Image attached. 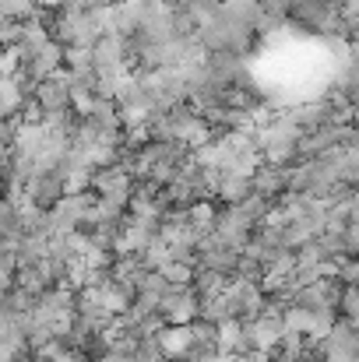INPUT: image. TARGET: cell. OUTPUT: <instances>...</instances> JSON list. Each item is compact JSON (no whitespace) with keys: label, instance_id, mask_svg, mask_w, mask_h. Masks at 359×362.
<instances>
[{"label":"cell","instance_id":"1","mask_svg":"<svg viewBox=\"0 0 359 362\" xmlns=\"http://www.w3.org/2000/svg\"><path fill=\"white\" fill-rule=\"evenodd\" d=\"M226 299H229V313L233 320H257L264 313V288L261 281H246V278H233L226 285Z\"/></svg>","mask_w":359,"mask_h":362},{"label":"cell","instance_id":"2","mask_svg":"<svg viewBox=\"0 0 359 362\" xmlns=\"http://www.w3.org/2000/svg\"><path fill=\"white\" fill-rule=\"evenodd\" d=\"M257 229H261V226H253L239 204H222V208H219L215 233L229 243V246H237L239 253H243V246H246V243L253 240V233H257Z\"/></svg>","mask_w":359,"mask_h":362},{"label":"cell","instance_id":"3","mask_svg":"<svg viewBox=\"0 0 359 362\" xmlns=\"http://www.w3.org/2000/svg\"><path fill=\"white\" fill-rule=\"evenodd\" d=\"M35 103L42 106V113L50 117V113H64V110H71V81H67V67H60V71H53L50 78H42L39 85H35Z\"/></svg>","mask_w":359,"mask_h":362},{"label":"cell","instance_id":"4","mask_svg":"<svg viewBox=\"0 0 359 362\" xmlns=\"http://www.w3.org/2000/svg\"><path fill=\"white\" fill-rule=\"evenodd\" d=\"M289 173H292V165H275V162H261L257 169H253V194L257 197H264V201H282L285 194H289Z\"/></svg>","mask_w":359,"mask_h":362},{"label":"cell","instance_id":"5","mask_svg":"<svg viewBox=\"0 0 359 362\" xmlns=\"http://www.w3.org/2000/svg\"><path fill=\"white\" fill-rule=\"evenodd\" d=\"M250 194H253V180L250 176H239V173H222L219 176V187H215V201L219 204H243Z\"/></svg>","mask_w":359,"mask_h":362},{"label":"cell","instance_id":"6","mask_svg":"<svg viewBox=\"0 0 359 362\" xmlns=\"http://www.w3.org/2000/svg\"><path fill=\"white\" fill-rule=\"evenodd\" d=\"M159 341H162L166 356H183V352L194 345V338H190V324H166V327L159 331Z\"/></svg>","mask_w":359,"mask_h":362},{"label":"cell","instance_id":"7","mask_svg":"<svg viewBox=\"0 0 359 362\" xmlns=\"http://www.w3.org/2000/svg\"><path fill=\"white\" fill-rule=\"evenodd\" d=\"M229 285V278H222L219 271H212L208 264H194V271H190V288L198 292V296H208V292H222Z\"/></svg>","mask_w":359,"mask_h":362},{"label":"cell","instance_id":"8","mask_svg":"<svg viewBox=\"0 0 359 362\" xmlns=\"http://www.w3.org/2000/svg\"><path fill=\"white\" fill-rule=\"evenodd\" d=\"M39 7H42V0H0V18L25 21V18H32Z\"/></svg>","mask_w":359,"mask_h":362},{"label":"cell","instance_id":"9","mask_svg":"<svg viewBox=\"0 0 359 362\" xmlns=\"http://www.w3.org/2000/svg\"><path fill=\"white\" fill-rule=\"evenodd\" d=\"M338 317H346V320H356L359 317V285H346V288H342Z\"/></svg>","mask_w":359,"mask_h":362},{"label":"cell","instance_id":"10","mask_svg":"<svg viewBox=\"0 0 359 362\" xmlns=\"http://www.w3.org/2000/svg\"><path fill=\"white\" fill-rule=\"evenodd\" d=\"M271 362H289V359H271Z\"/></svg>","mask_w":359,"mask_h":362}]
</instances>
